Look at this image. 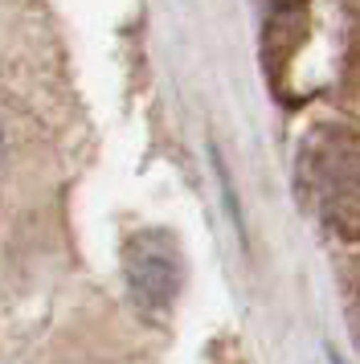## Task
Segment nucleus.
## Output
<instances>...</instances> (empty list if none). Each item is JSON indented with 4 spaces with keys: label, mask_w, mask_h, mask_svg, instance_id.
I'll list each match as a JSON object with an SVG mask.
<instances>
[{
    "label": "nucleus",
    "mask_w": 360,
    "mask_h": 364,
    "mask_svg": "<svg viewBox=\"0 0 360 364\" xmlns=\"http://www.w3.org/2000/svg\"><path fill=\"white\" fill-rule=\"evenodd\" d=\"M295 193L327 233L360 242V132L311 127L295 156Z\"/></svg>",
    "instance_id": "f257e3e1"
},
{
    "label": "nucleus",
    "mask_w": 360,
    "mask_h": 364,
    "mask_svg": "<svg viewBox=\"0 0 360 364\" xmlns=\"http://www.w3.org/2000/svg\"><path fill=\"white\" fill-rule=\"evenodd\" d=\"M123 279L135 311L160 319L184 287V254L164 230H139L123 242Z\"/></svg>",
    "instance_id": "f03ea898"
},
{
    "label": "nucleus",
    "mask_w": 360,
    "mask_h": 364,
    "mask_svg": "<svg viewBox=\"0 0 360 364\" xmlns=\"http://www.w3.org/2000/svg\"><path fill=\"white\" fill-rule=\"evenodd\" d=\"M0 151H4V132H0Z\"/></svg>",
    "instance_id": "7ed1b4c3"
}]
</instances>
